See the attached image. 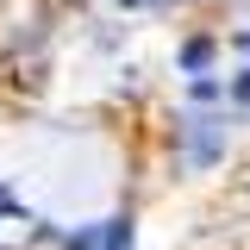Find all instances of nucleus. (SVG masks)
Wrapping results in <instances>:
<instances>
[{"instance_id": "f257e3e1", "label": "nucleus", "mask_w": 250, "mask_h": 250, "mask_svg": "<svg viewBox=\"0 0 250 250\" xmlns=\"http://www.w3.org/2000/svg\"><path fill=\"white\" fill-rule=\"evenodd\" d=\"M69 250H131V219H100L69 231Z\"/></svg>"}, {"instance_id": "39448f33", "label": "nucleus", "mask_w": 250, "mask_h": 250, "mask_svg": "<svg viewBox=\"0 0 250 250\" xmlns=\"http://www.w3.org/2000/svg\"><path fill=\"white\" fill-rule=\"evenodd\" d=\"M119 6H163V0H119Z\"/></svg>"}, {"instance_id": "20e7f679", "label": "nucleus", "mask_w": 250, "mask_h": 250, "mask_svg": "<svg viewBox=\"0 0 250 250\" xmlns=\"http://www.w3.org/2000/svg\"><path fill=\"white\" fill-rule=\"evenodd\" d=\"M13 213H19V200H13V194L0 188V219H13Z\"/></svg>"}, {"instance_id": "f03ea898", "label": "nucleus", "mask_w": 250, "mask_h": 250, "mask_svg": "<svg viewBox=\"0 0 250 250\" xmlns=\"http://www.w3.org/2000/svg\"><path fill=\"white\" fill-rule=\"evenodd\" d=\"M213 150H219V131H213V119H194V163H213Z\"/></svg>"}, {"instance_id": "7ed1b4c3", "label": "nucleus", "mask_w": 250, "mask_h": 250, "mask_svg": "<svg viewBox=\"0 0 250 250\" xmlns=\"http://www.w3.org/2000/svg\"><path fill=\"white\" fill-rule=\"evenodd\" d=\"M207 57H213V44H207V38H194V44L182 50V62H188V69H207Z\"/></svg>"}]
</instances>
